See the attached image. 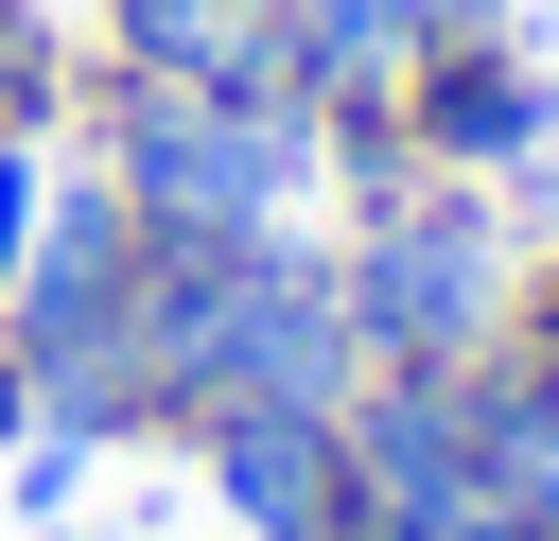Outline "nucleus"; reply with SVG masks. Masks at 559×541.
Listing matches in <instances>:
<instances>
[{
    "mask_svg": "<svg viewBox=\"0 0 559 541\" xmlns=\"http://www.w3.org/2000/svg\"><path fill=\"white\" fill-rule=\"evenodd\" d=\"M210 471V506L245 541H367V489H349V401H210L175 436Z\"/></svg>",
    "mask_w": 559,
    "mask_h": 541,
    "instance_id": "5",
    "label": "nucleus"
},
{
    "mask_svg": "<svg viewBox=\"0 0 559 541\" xmlns=\"http://www.w3.org/2000/svg\"><path fill=\"white\" fill-rule=\"evenodd\" d=\"M384 122H402V157H419V175H489V192H524V175H542V140H559V87L524 70V35H507V17H472V35H437V52L402 70V105H384Z\"/></svg>",
    "mask_w": 559,
    "mask_h": 541,
    "instance_id": "6",
    "label": "nucleus"
},
{
    "mask_svg": "<svg viewBox=\"0 0 559 541\" xmlns=\"http://www.w3.org/2000/svg\"><path fill=\"white\" fill-rule=\"evenodd\" d=\"M140 209L70 157L52 175V209H35V262H17V297H0V349L35 366V436L52 454H122V436H157V401H140Z\"/></svg>",
    "mask_w": 559,
    "mask_h": 541,
    "instance_id": "4",
    "label": "nucleus"
},
{
    "mask_svg": "<svg viewBox=\"0 0 559 541\" xmlns=\"http://www.w3.org/2000/svg\"><path fill=\"white\" fill-rule=\"evenodd\" d=\"M105 70L122 87H297L280 0H105Z\"/></svg>",
    "mask_w": 559,
    "mask_h": 541,
    "instance_id": "7",
    "label": "nucleus"
},
{
    "mask_svg": "<svg viewBox=\"0 0 559 541\" xmlns=\"http://www.w3.org/2000/svg\"><path fill=\"white\" fill-rule=\"evenodd\" d=\"M524 262H542L524 192H489V175H384L332 227V297H349L367 366H489L524 314Z\"/></svg>",
    "mask_w": 559,
    "mask_h": 541,
    "instance_id": "3",
    "label": "nucleus"
},
{
    "mask_svg": "<svg viewBox=\"0 0 559 541\" xmlns=\"http://www.w3.org/2000/svg\"><path fill=\"white\" fill-rule=\"evenodd\" d=\"M280 35H297V105H314V122H384L402 70L437 52L419 0H280Z\"/></svg>",
    "mask_w": 559,
    "mask_h": 541,
    "instance_id": "8",
    "label": "nucleus"
},
{
    "mask_svg": "<svg viewBox=\"0 0 559 541\" xmlns=\"http://www.w3.org/2000/svg\"><path fill=\"white\" fill-rule=\"evenodd\" d=\"M489 489L559 541V384H542V366H507V349H489Z\"/></svg>",
    "mask_w": 559,
    "mask_h": 541,
    "instance_id": "9",
    "label": "nucleus"
},
{
    "mask_svg": "<svg viewBox=\"0 0 559 541\" xmlns=\"http://www.w3.org/2000/svg\"><path fill=\"white\" fill-rule=\"evenodd\" d=\"M349 297H332V227H245V244H157L140 262V401L157 436H192L210 401H349Z\"/></svg>",
    "mask_w": 559,
    "mask_h": 541,
    "instance_id": "1",
    "label": "nucleus"
},
{
    "mask_svg": "<svg viewBox=\"0 0 559 541\" xmlns=\"http://www.w3.org/2000/svg\"><path fill=\"white\" fill-rule=\"evenodd\" d=\"M35 209H52V122H0V297L35 262Z\"/></svg>",
    "mask_w": 559,
    "mask_h": 541,
    "instance_id": "10",
    "label": "nucleus"
},
{
    "mask_svg": "<svg viewBox=\"0 0 559 541\" xmlns=\"http://www.w3.org/2000/svg\"><path fill=\"white\" fill-rule=\"evenodd\" d=\"M419 17H437V35H472V17H507V0H419Z\"/></svg>",
    "mask_w": 559,
    "mask_h": 541,
    "instance_id": "14",
    "label": "nucleus"
},
{
    "mask_svg": "<svg viewBox=\"0 0 559 541\" xmlns=\"http://www.w3.org/2000/svg\"><path fill=\"white\" fill-rule=\"evenodd\" d=\"M367 541H542L507 489H437V506H367Z\"/></svg>",
    "mask_w": 559,
    "mask_h": 541,
    "instance_id": "11",
    "label": "nucleus"
},
{
    "mask_svg": "<svg viewBox=\"0 0 559 541\" xmlns=\"http://www.w3.org/2000/svg\"><path fill=\"white\" fill-rule=\"evenodd\" d=\"M0 454H35V366L0 349Z\"/></svg>",
    "mask_w": 559,
    "mask_h": 541,
    "instance_id": "13",
    "label": "nucleus"
},
{
    "mask_svg": "<svg viewBox=\"0 0 559 541\" xmlns=\"http://www.w3.org/2000/svg\"><path fill=\"white\" fill-rule=\"evenodd\" d=\"M507 366H542V384H559V244L524 262V314H507Z\"/></svg>",
    "mask_w": 559,
    "mask_h": 541,
    "instance_id": "12",
    "label": "nucleus"
},
{
    "mask_svg": "<svg viewBox=\"0 0 559 541\" xmlns=\"http://www.w3.org/2000/svg\"><path fill=\"white\" fill-rule=\"evenodd\" d=\"M87 175L140 209V244H245V227H314L332 122L297 87H122V70H87Z\"/></svg>",
    "mask_w": 559,
    "mask_h": 541,
    "instance_id": "2",
    "label": "nucleus"
}]
</instances>
